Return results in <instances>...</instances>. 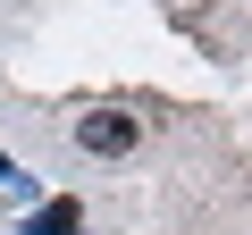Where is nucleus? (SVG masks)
Masks as SVG:
<instances>
[{
  "label": "nucleus",
  "instance_id": "obj_1",
  "mask_svg": "<svg viewBox=\"0 0 252 235\" xmlns=\"http://www.w3.org/2000/svg\"><path fill=\"white\" fill-rule=\"evenodd\" d=\"M76 151H93V160H135L143 151V126L126 109H84L76 118Z\"/></svg>",
  "mask_w": 252,
  "mask_h": 235
},
{
  "label": "nucleus",
  "instance_id": "obj_2",
  "mask_svg": "<svg viewBox=\"0 0 252 235\" xmlns=\"http://www.w3.org/2000/svg\"><path fill=\"white\" fill-rule=\"evenodd\" d=\"M76 227H84V202H76V193H59V202H42V210L26 218V235H76Z\"/></svg>",
  "mask_w": 252,
  "mask_h": 235
}]
</instances>
